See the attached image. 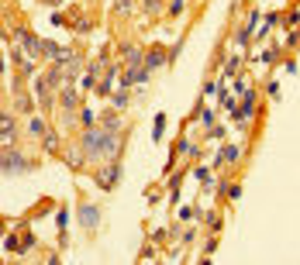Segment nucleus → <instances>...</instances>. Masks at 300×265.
<instances>
[{
  "label": "nucleus",
  "mask_w": 300,
  "mask_h": 265,
  "mask_svg": "<svg viewBox=\"0 0 300 265\" xmlns=\"http://www.w3.org/2000/svg\"><path fill=\"white\" fill-rule=\"evenodd\" d=\"M118 131H104V128H83L80 148L86 155V162H100V158H111L118 151Z\"/></svg>",
  "instance_id": "1"
},
{
  "label": "nucleus",
  "mask_w": 300,
  "mask_h": 265,
  "mask_svg": "<svg viewBox=\"0 0 300 265\" xmlns=\"http://www.w3.org/2000/svg\"><path fill=\"white\" fill-rule=\"evenodd\" d=\"M4 172H7V176H18V172H28V162H24V155L18 151V145L4 148Z\"/></svg>",
  "instance_id": "2"
},
{
  "label": "nucleus",
  "mask_w": 300,
  "mask_h": 265,
  "mask_svg": "<svg viewBox=\"0 0 300 265\" xmlns=\"http://www.w3.org/2000/svg\"><path fill=\"white\" fill-rule=\"evenodd\" d=\"M118 179H121V166H107V169H100L97 176H93V183H97L100 189H114Z\"/></svg>",
  "instance_id": "3"
},
{
  "label": "nucleus",
  "mask_w": 300,
  "mask_h": 265,
  "mask_svg": "<svg viewBox=\"0 0 300 265\" xmlns=\"http://www.w3.org/2000/svg\"><path fill=\"white\" fill-rule=\"evenodd\" d=\"M59 107H62V114H73L80 107V93L73 86H59Z\"/></svg>",
  "instance_id": "4"
},
{
  "label": "nucleus",
  "mask_w": 300,
  "mask_h": 265,
  "mask_svg": "<svg viewBox=\"0 0 300 265\" xmlns=\"http://www.w3.org/2000/svg\"><path fill=\"white\" fill-rule=\"evenodd\" d=\"M80 224L86 227V231H93V227L100 224V210L93 207V203H80Z\"/></svg>",
  "instance_id": "5"
},
{
  "label": "nucleus",
  "mask_w": 300,
  "mask_h": 265,
  "mask_svg": "<svg viewBox=\"0 0 300 265\" xmlns=\"http://www.w3.org/2000/svg\"><path fill=\"white\" fill-rule=\"evenodd\" d=\"M18 38L24 41V48H28V56H35V59H38V52H41V41H38V38L31 35L28 28H18Z\"/></svg>",
  "instance_id": "6"
},
{
  "label": "nucleus",
  "mask_w": 300,
  "mask_h": 265,
  "mask_svg": "<svg viewBox=\"0 0 300 265\" xmlns=\"http://www.w3.org/2000/svg\"><path fill=\"white\" fill-rule=\"evenodd\" d=\"M14 131H18V128H14V117H11V114H4V148H11V145H14Z\"/></svg>",
  "instance_id": "7"
},
{
  "label": "nucleus",
  "mask_w": 300,
  "mask_h": 265,
  "mask_svg": "<svg viewBox=\"0 0 300 265\" xmlns=\"http://www.w3.org/2000/svg\"><path fill=\"white\" fill-rule=\"evenodd\" d=\"M162 59H166V52H162V48H152V52L145 56V66H148V73H152V69H159Z\"/></svg>",
  "instance_id": "8"
},
{
  "label": "nucleus",
  "mask_w": 300,
  "mask_h": 265,
  "mask_svg": "<svg viewBox=\"0 0 300 265\" xmlns=\"http://www.w3.org/2000/svg\"><path fill=\"white\" fill-rule=\"evenodd\" d=\"M28 131L35 134V138H38V134H45V117H31V121H28Z\"/></svg>",
  "instance_id": "9"
},
{
  "label": "nucleus",
  "mask_w": 300,
  "mask_h": 265,
  "mask_svg": "<svg viewBox=\"0 0 300 265\" xmlns=\"http://www.w3.org/2000/svg\"><path fill=\"white\" fill-rule=\"evenodd\" d=\"M118 124H121V121H118V114H114V111L104 114V131H118Z\"/></svg>",
  "instance_id": "10"
},
{
  "label": "nucleus",
  "mask_w": 300,
  "mask_h": 265,
  "mask_svg": "<svg viewBox=\"0 0 300 265\" xmlns=\"http://www.w3.org/2000/svg\"><path fill=\"white\" fill-rule=\"evenodd\" d=\"M41 145H45V151H59V134H56V131L45 134V141H41Z\"/></svg>",
  "instance_id": "11"
},
{
  "label": "nucleus",
  "mask_w": 300,
  "mask_h": 265,
  "mask_svg": "<svg viewBox=\"0 0 300 265\" xmlns=\"http://www.w3.org/2000/svg\"><path fill=\"white\" fill-rule=\"evenodd\" d=\"M93 121H97V114H93V111H80V124H83V128H93Z\"/></svg>",
  "instance_id": "12"
},
{
  "label": "nucleus",
  "mask_w": 300,
  "mask_h": 265,
  "mask_svg": "<svg viewBox=\"0 0 300 265\" xmlns=\"http://www.w3.org/2000/svg\"><path fill=\"white\" fill-rule=\"evenodd\" d=\"M221 158H224V162H235V158H238V148H235V145L221 148Z\"/></svg>",
  "instance_id": "13"
},
{
  "label": "nucleus",
  "mask_w": 300,
  "mask_h": 265,
  "mask_svg": "<svg viewBox=\"0 0 300 265\" xmlns=\"http://www.w3.org/2000/svg\"><path fill=\"white\" fill-rule=\"evenodd\" d=\"M235 73H238V59L231 56V59H228V66H224V76H235Z\"/></svg>",
  "instance_id": "14"
},
{
  "label": "nucleus",
  "mask_w": 300,
  "mask_h": 265,
  "mask_svg": "<svg viewBox=\"0 0 300 265\" xmlns=\"http://www.w3.org/2000/svg\"><path fill=\"white\" fill-rule=\"evenodd\" d=\"M169 14L180 18V14H183V0H173V4H169Z\"/></svg>",
  "instance_id": "15"
},
{
  "label": "nucleus",
  "mask_w": 300,
  "mask_h": 265,
  "mask_svg": "<svg viewBox=\"0 0 300 265\" xmlns=\"http://www.w3.org/2000/svg\"><path fill=\"white\" fill-rule=\"evenodd\" d=\"M114 7H118V14H131V0H118Z\"/></svg>",
  "instance_id": "16"
},
{
  "label": "nucleus",
  "mask_w": 300,
  "mask_h": 265,
  "mask_svg": "<svg viewBox=\"0 0 300 265\" xmlns=\"http://www.w3.org/2000/svg\"><path fill=\"white\" fill-rule=\"evenodd\" d=\"M56 221H59V231L66 234V221H69V214H66V210H59V214H56Z\"/></svg>",
  "instance_id": "17"
},
{
  "label": "nucleus",
  "mask_w": 300,
  "mask_h": 265,
  "mask_svg": "<svg viewBox=\"0 0 300 265\" xmlns=\"http://www.w3.org/2000/svg\"><path fill=\"white\" fill-rule=\"evenodd\" d=\"M193 176H197V179H200V183H211V172H207V169H204V166H200V169H197V172H193Z\"/></svg>",
  "instance_id": "18"
},
{
  "label": "nucleus",
  "mask_w": 300,
  "mask_h": 265,
  "mask_svg": "<svg viewBox=\"0 0 300 265\" xmlns=\"http://www.w3.org/2000/svg\"><path fill=\"white\" fill-rule=\"evenodd\" d=\"M4 248H7V251H18V238H14V234H11V238H7V241H4Z\"/></svg>",
  "instance_id": "19"
},
{
  "label": "nucleus",
  "mask_w": 300,
  "mask_h": 265,
  "mask_svg": "<svg viewBox=\"0 0 300 265\" xmlns=\"http://www.w3.org/2000/svg\"><path fill=\"white\" fill-rule=\"evenodd\" d=\"M128 103V93H114V107H124Z\"/></svg>",
  "instance_id": "20"
},
{
  "label": "nucleus",
  "mask_w": 300,
  "mask_h": 265,
  "mask_svg": "<svg viewBox=\"0 0 300 265\" xmlns=\"http://www.w3.org/2000/svg\"><path fill=\"white\" fill-rule=\"evenodd\" d=\"M145 11L152 14V11H159V0H145Z\"/></svg>",
  "instance_id": "21"
}]
</instances>
